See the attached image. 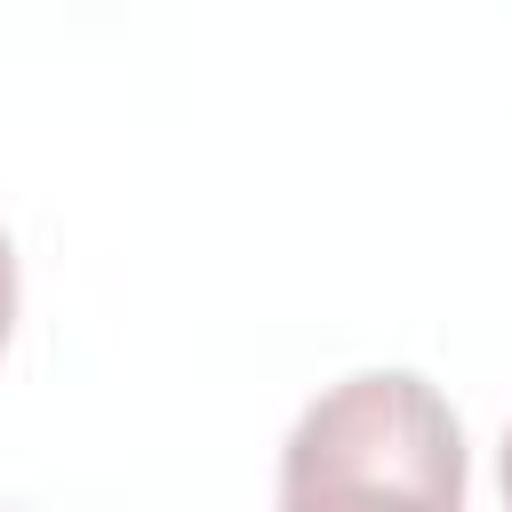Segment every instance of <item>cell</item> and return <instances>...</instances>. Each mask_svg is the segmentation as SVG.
Listing matches in <instances>:
<instances>
[{
    "label": "cell",
    "instance_id": "2",
    "mask_svg": "<svg viewBox=\"0 0 512 512\" xmlns=\"http://www.w3.org/2000/svg\"><path fill=\"white\" fill-rule=\"evenodd\" d=\"M8 328H16V248L0 232V344H8Z\"/></svg>",
    "mask_w": 512,
    "mask_h": 512
},
{
    "label": "cell",
    "instance_id": "3",
    "mask_svg": "<svg viewBox=\"0 0 512 512\" xmlns=\"http://www.w3.org/2000/svg\"><path fill=\"white\" fill-rule=\"evenodd\" d=\"M496 488H504V512H512V424H504V448H496Z\"/></svg>",
    "mask_w": 512,
    "mask_h": 512
},
{
    "label": "cell",
    "instance_id": "1",
    "mask_svg": "<svg viewBox=\"0 0 512 512\" xmlns=\"http://www.w3.org/2000/svg\"><path fill=\"white\" fill-rule=\"evenodd\" d=\"M280 512H464V424L416 368L328 384L280 448Z\"/></svg>",
    "mask_w": 512,
    "mask_h": 512
}]
</instances>
